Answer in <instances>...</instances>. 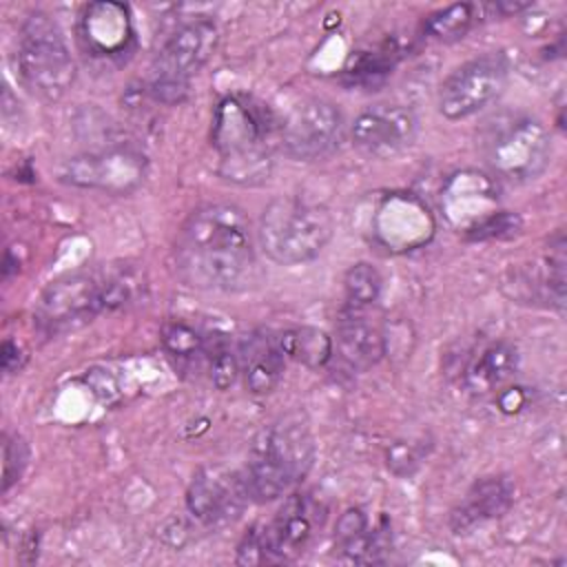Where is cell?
Masks as SVG:
<instances>
[{"instance_id":"obj_1","label":"cell","mask_w":567,"mask_h":567,"mask_svg":"<svg viewBox=\"0 0 567 567\" xmlns=\"http://www.w3.org/2000/svg\"><path fill=\"white\" fill-rule=\"evenodd\" d=\"M173 257L177 275L197 290H241L257 277L250 219L228 202L195 208L177 233Z\"/></svg>"},{"instance_id":"obj_2","label":"cell","mask_w":567,"mask_h":567,"mask_svg":"<svg viewBox=\"0 0 567 567\" xmlns=\"http://www.w3.org/2000/svg\"><path fill=\"white\" fill-rule=\"evenodd\" d=\"M279 128L270 111L248 95H226L217 102L210 126V144L217 153V171L239 186H257L270 177Z\"/></svg>"},{"instance_id":"obj_3","label":"cell","mask_w":567,"mask_h":567,"mask_svg":"<svg viewBox=\"0 0 567 567\" xmlns=\"http://www.w3.org/2000/svg\"><path fill=\"white\" fill-rule=\"evenodd\" d=\"M315 439L301 414H288L264 427L244 472L250 501L270 503L292 489L310 472Z\"/></svg>"},{"instance_id":"obj_4","label":"cell","mask_w":567,"mask_h":567,"mask_svg":"<svg viewBox=\"0 0 567 567\" xmlns=\"http://www.w3.org/2000/svg\"><path fill=\"white\" fill-rule=\"evenodd\" d=\"M332 213L317 202L295 195L272 199L257 226V239L268 259L281 266L306 264L315 259L332 239Z\"/></svg>"},{"instance_id":"obj_5","label":"cell","mask_w":567,"mask_h":567,"mask_svg":"<svg viewBox=\"0 0 567 567\" xmlns=\"http://www.w3.org/2000/svg\"><path fill=\"white\" fill-rule=\"evenodd\" d=\"M18 75L22 84L42 100H60L75 80V62L58 22L33 11L24 18L16 51Z\"/></svg>"},{"instance_id":"obj_6","label":"cell","mask_w":567,"mask_h":567,"mask_svg":"<svg viewBox=\"0 0 567 567\" xmlns=\"http://www.w3.org/2000/svg\"><path fill=\"white\" fill-rule=\"evenodd\" d=\"M217 42V24L204 16L179 24L153 60L148 93L162 104H179L188 95L190 78L213 58Z\"/></svg>"},{"instance_id":"obj_7","label":"cell","mask_w":567,"mask_h":567,"mask_svg":"<svg viewBox=\"0 0 567 567\" xmlns=\"http://www.w3.org/2000/svg\"><path fill=\"white\" fill-rule=\"evenodd\" d=\"M483 157L492 175L509 184L538 179L551 162V140L545 124L529 115H514L489 128Z\"/></svg>"},{"instance_id":"obj_8","label":"cell","mask_w":567,"mask_h":567,"mask_svg":"<svg viewBox=\"0 0 567 567\" xmlns=\"http://www.w3.org/2000/svg\"><path fill=\"white\" fill-rule=\"evenodd\" d=\"M104 312L102 281L89 272H66L40 292L33 321L44 334H62L91 323Z\"/></svg>"},{"instance_id":"obj_9","label":"cell","mask_w":567,"mask_h":567,"mask_svg":"<svg viewBox=\"0 0 567 567\" xmlns=\"http://www.w3.org/2000/svg\"><path fill=\"white\" fill-rule=\"evenodd\" d=\"M343 137V113L326 97H308L299 102L279 126V144L284 153L297 162H315L328 157Z\"/></svg>"},{"instance_id":"obj_10","label":"cell","mask_w":567,"mask_h":567,"mask_svg":"<svg viewBox=\"0 0 567 567\" xmlns=\"http://www.w3.org/2000/svg\"><path fill=\"white\" fill-rule=\"evenodd\" d=\"M146 166L148 162L140 151L131 146H109L66 159L60 168V179L78 188L128 195L142 186Z\"/></svg>"},{"instance_id":"obj_11","label":"cell","mask_w":567,"mask_h":567,"mask_svg":"<svg viewBox=\"0 0 567 567\" xmlns=\"http://www.w3.org/2000/svg\"><path fill=\"white\" fill-rule=\"evenodd\" d=\"M507 86L501 55H481L454 69L439 89V111L447 120L470 117L489 106Z\"/></svg>"},{"instance_id":"obj_12","label":"cell","mask_w":567,"mask_h":567,"mask_svg":"<svg viewBox=\"0 0 567 567\" xmlns=\"http://www.w3.org/2000/svg\"><path fill=\"white\" fill-rule=\"evenodd\" d=\"M248 503L250 494L244 474L219 465L202 467L186 489L188 514L213 527L237 520Z\"/></svg>"},{"instance_id":"obj_13","label":"cell","mask_w":567,"mask_h":567,"mask_svg":"<svg viewBox=\"0 0 567 567\" xmlns=\"http://www.w3.org/2000/svg\"><path fill=\"white\" fill-rule=\"evenodd\" d=\"M419 135L416 113L405 104H377L361 111L352 126V144L368 157L390 159L408 151Z\"/></svg>"},{"instance_id":"obj_14","label":"cell","mask_w":567,"mask_h":567,"mask_svg":"<svg viewBox=\"0 0 567 567\" xmlns=\"http://www.w3.org/2000/svg\"><path fill=\"white\" fill-rule=\"evenodd\" d=\"M319 525V507L306 494H292L277 516L259 529L264 563L295 560Z\"/></svg>"},{"instance_id":"obj_15","label":"cell","mask_w":567,"mask_h":567,"mask_svg":"<svg viewBox=\"0 0 567 567\" xmlns=\"http://www.w3.org/2000/svg\"><path fill=\"white\" fill-rule=\"evenodd\" d=\"M441 208L447 221L467 237L501 210L496 184L478 171H458L441 190Z\"/></svg>"},{"instance_id":"obj_16","label":"cell","mask_w":567,"mask_h":567,"mask_svg":"<svg viewBox=\"0 0 567 567\" xmlns=\"http://www.w3.org/2000/svg\"><path fill=\"white\" fill-rule=\"evenodd\" d=\"M82 47L102 60H122L135 47L131 11L122 2H91L80 16Z\"/></svg>"},{"instance_id":"obj_17","label":"cell","mask_w":567,"mask_h":567,"mask_svg":"<svg viewBox=\"0 0 567 567\" xmlns=\"http://www.w3.org/2000/svg\"><path fill=\"white\" fill-rule=\"evenodd\" d=\"M514 501V489L503 476L478 478L450 514L454 534H467L474 527L503 516Z\"/></svg>"},{"instance_id":"obj_18","label":"cell","mask_w":567,"mask_h":567,"mask_svg":"<svg viewBox=\"0 0 567 567\" xmlns=\"http://www.w3.org/2000/svg\"><path fill=\"white\" fill-rule=\"evenodd\" d=\"M388 350L385 334L379 326L361 315V308L348 310L337 323V352L341 361L354 370L365 372L374 368Z\"/></svg>"},{"instance_id":"obj_19","label":"cell","mask_w":567,"mask_h":567,"mask_svg":"<svg viewBox=\"0 0 567 567\" xmlns=\"http://www.w3.org/2000/svg\"><path fill=\"white\" fill-rule=\"evenodd\" d=\"M237 352L246 390L257 396L270 394L284 377L286 359L277 339L268 337L266 332H250L241 339Z\"/></svg>"},{"instance_id":"obj_20","label":"cell","mask_w":567,"mask_h":567,"mask_svg":"<svg viewBox=\"0 0 567 567\" xmlns=\"http://www.w3.org/2000/svg\"><path fill=\"white\" fill-rule=\"evenodd\" d=\"M334 543L343 563H374L383 551L381 529H370L368 514L361 507H350L339 516Z\"/></svg>"},{"instance_id":"obj_21","label":"cell","mask_w":567,"mask_h":567,"mask_svg":"<svg viewBox=\"0 0 567 567\" xmlns=\"http://www.w3.org/2000/svg\"><path fill=\"white\" fill-rule=\"evenodd\" d=\"M518 354L507 341L489 343L465 370V388L474 394H485L503 385L516 370Z\"/></svg>"},{"instance_id":"obj_22","label":"cell","mask_w":567,"mask_h":567,"mask_svg":"<svg viewBox=\"0 0 567 567\" xmlns=\"http://www.w3.org/2000/svg\"><path fill=\"white\" fill-rule=\"evenodd\" d=\"M277 343L284 352V357L306 365V368H323L334 352L332 337L315 326H295L284 330L277 337Z\"/></svg>"},{"instance_id":"obj_23","label":"cell","mask_w":567,"mask_h":567,"mask_svg":"<svg viewBox=\"0 0 567 567\" xmlns=\"http://www.w3.org/2000/svg\"><path fill=\"white\" fill-rule=\"evenodd\" d=\"M396 58L399 49L390 42H383L368 51H359L350 58L348 66L343 69V80L348 86L377 89L392 73Z\"/></svg>"},{"instance_id":"obj_24","label":"cell","mask_w":567,"mask_h":567,"mask_svg":"<svg viewBox=\"0 0 567 567\" xmlns=\"http://www.w3.org/2000/svg\"><path fill=\"white\" fill-rule=\"evenodd\" d=\"M204 359L208 363V377H210V383L217 388V390H228L241 368H239V352L233 348L230 339L226 334H210L206 337V343H204Z\"/></svg>"},{"instance_id":"obj_25","label":"cell","mask_w":567,"mask_h":567,"mask_svg":"<svg viewBox=\"0 0 567 567\" xmlns=\"http://www.w3.org/2000/svg\"><path fill=\"white\" fill-rule=\"evenodd\" d=\"M476 22V4L456 2L430 13L423 22V31L441 42H454L463 38Z\"/></svg>"},{"instance_id":"obj_26","label":"cell","mask_w":567,"mask_h":567,"mask_svg":"<svg viewBox=\"0 0 567 567\" xmlns=\"http://www.w3.org/2000/svg\"><path fill=\"white\" fill-rule=\"evenodd\" d=\"M343 290L350 308H368L379 301L383 290V277L372 264L359 261L346 270Z\"/></svg>"},{"instance_id":"obj_27","label":"cell","mask_w":567,"mask_h":567,"mask_svg":"<svg viewBox=\"0 0 567 567\" xmlns=\"http://www.w3.org/2000/svg\"><path fill=\"white\" fill-rule=\"evenodd\" d=\"M164 350L179 361H193L204 357L206 337L186 321H166L159 332Z\"/></svg>"},{"instance_id":"obj_28","label":"cell","mask_w":567,"mask_h":567,"mask_svg":"<svg viewBox=\"0 0 567 567\" xmlns=\"http://www.w3.org/2000/svg\"><path fill=\"white\" fill-rule=\"evenodd\" d=\"M144 286L146 284L135 268L126 266V268L115 270L111 277H106L102 281L104 310H117V308L133 303V299H137L140 292H144Z\"/></svg>"},{"instance_id":"obj_29","label":"cell","mask_w":567,"mask_h":567,"mask_svg":"<svg viewBox=\"0 0 567 567\" xmlns=\"http://www.w3.org/2000/svg\"><path fill=\"white\" fill-rule=\"evenodd\" d=\"M2 458V492H9V487L20 481L29 463V445L20 436L4 434Z\"/></svg>"},{"instance_id":"obj_30","label":"cell","mask_w":567,"mask_h":567,"mask_svg":"<svg viewBox=\"0 0 567 567\" xmlns=\"http://www.w3.org/2000/svg\"><path fill=\"white\" fill-rule=\"evenodd\" d=\"M421 461H423V447L419 443H408V441L392 443L385 454V465L396 476L414 474Z\"/></svg>"},{"instance_id":"obj_31","label":"cell","mask_w":567,"mask_h":567,"mask_svg":"<svg viewBox=\"0 0 567 567\" xmlns=\"http://www.w3.org/2000/svg\"><path fill=\"white\" fill-rule=\"evenodd\" d=\"M520 228V217L509 213V210H498L492 219H487L483 226H478L474 233L467 235V239H503L516 235Z\"/></svg>"},{"instance_id":"obj_32","label":"cell","mask_w":567,"mask_h":567,"mask_svg":"<svg viewBox=\"0 0 567 567\" xmlns=\"http://www.w3.org/2000/svg\"><path fill=\"white\" fill-rule=\"evenodd\" d=\"M237 563H241V565H259V563H264L259 527H252V529L241 538V543H239V547H237Z\"/></svg>"},{"instance_id":"obj_33","label":"cell","mask_w":567,"mask_h":567,"mask_svg":"<svg viewBox=\"0 0 567 567\" xmlns=\"http://www.w3.org/2000/svg\"><path fill=\"white\" fill-rule=\"evenodd\" d=\"M84 381L89 383V388H91L102 401H111V399L117 394V383H115V379H113L109 372H104V370H91V372L84 377Z\"/></svg>"},{"instance_id":"obj_34","label":"cell","mask_w":567,"mask_h":567,"mask_svg":"<svg viewBox=\"0 0 567 567\" xmlns=\"http://www.w3.org/2000/svg\"><path fill=\"white\" fill-rule=\"evenodd\" d=\"M22 361H24V354H22L20 346L13 339H4L2 348H0V365H2V370L7 374L18 372L22 368Z\"/></svg>"},{"instance_id":"obj_35","label":"cell","mask_w":567,"mask_h":567,"mask_svg":"<svg viewBox=\"0 0 567 567\" xmlns=\"http://www.w3.org/2000/svg\"><path fill=\"white\" fill-rule=\"evenodd\" d=\"M527 403V394L523 392V388H507L498 394V410L505 414H514L520 408H525Z\"/></svg>"},{"instance_id":"obj_36","label":"cell","mask_w":567,"mask_h":567,"mask_svg":"<svg viewBox=\"0 0 567 567\" xmlns=\"http://www.w3.org/2000/svg\"><path fill=\"white\" fill-rule=\"evenodd\" d=\"M494 16H516L525 9L532 7V2H507V0H501V2H492V4H485Z\"/></svg>"}]
</instances>
